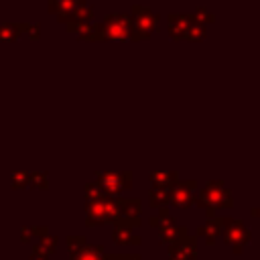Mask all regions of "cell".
<instances>
[{"mask_svg": "<svg viewBox=\"0 0 260 260\" xmlns=\"http://www.w3.org/2000/svg\"><path fill=\"white\" fill-rule=\"evenodd\" d=\"M219 232H221V217H207V221L201 228H197V236H203L207 246L215 244V238L219 236Z\"/></svg>", "mask_w": 260, "mask_h": 260, "instance_id": "cell-7", "label": "cell"}, {"mask_svg": "<svg viewBox=\"0 0 260 260\" xmlns=\"http://www.w3.org/2000/svg\"><path fill=\"white\" fill-rule=\"evenodd\" d=\"M102 246L100 248H85V250H79V254L73 256V260H104L102 258Z\"/></svg>", "mask_w": 260, "mask_h": 260, "instance_id": "cell-10", "label": "cell"}, {"mask_svg": "<svg viewBox=\"0 0 260 260\" xmlns=\"http://www.w3.org/2000/svg\"><path fill=\"white\" fill-rule=\"evenodd\" d=\"M252 215H254V217H258V219H260V207H254V209H252Z\"/></svg>", "mask_w": 260, "mask_h": 260, "instance_id": "cell-13", "label": "cell"}, {"mask_svg": "<svg viewBox=\"0 0 260 260\" xmlns=\"http://www.w3.org/2000/svg\"><path fill=\"white\" fill-rule=\"evenodd\" d=\"M199 207H205V215H213L211 211L215 209H228L232 207V195L230 191L223 187V183H207V187L199 193V197L193 201Z\"/></svg>", "mask_w": 260, "mask_h": 260, "instance_id": "cell-1", "label": "cell"}, {"mask_svg": "<svg viewBox=\"0 0 260 260\" xmlns=\"http://www.w3.org/2000/svg\"><path fill=\"white\" fill-rule=\"evenodd\" d=\"M140 225V219L138 217H124V219H118L116 221V228L112 232V240L120 246H140V238L138 236H132V228Z\"/></svg>", "mask_w": 260, "mask_h": 260, "instance_id": "cell-4", "label": "cell"}, {"mask_svg": "<svg viewBox=\"0 0 260 260\" xmlns=\"http://www.w3.org/2000/svg\"><path fill=\"white\" fill-rule=\"evenodd\" d=\"M106 260H140L138 254H132V256H124V254H116V256H108Z\"/></svg>", "mask_w": 260, "mask_h": 260, "instance_id": "cell-12", "label": "cell"}, {"mask_svg": "<svg viewBox=\"0 0 260 260\" xmlns=\"http://www.w3.org/2000/svg\"><path fill=\"white\" fill-rule=\"evenodd\" d=\"M160 211H158V240L160 242H165V244H171V242H175V240H181V238H185V236H189V230L185 228V225H177L175 223V217L173 215H169V209L162 205V207H158Z\"/></svg>", "mask_w": 260, "mask_h": 260, "instance_id": "cell-3", "label": "cell"}, {"mask_svg": "<svg viewBox=\"0 0 260 260\" xmlns=\"http://www.w3.org/2000/svg\"><path fill=\"white\" fill-rule=\"evenodd\" d=\"M169 191L171 187H154L148 195V205L150 207H162L169 203Z\"/></svg>", "mask_w": 260, "mask_h": 260, "instance_id": "cell-8", "label": "cell"}, {"mask_svg": "<svg viewBox=\"0 0 260 260\" xmlns=\"http://www.w3.org/2000/svg\"><path fill=\"white\" fill-rule=\"evenodd\" d=\"M128 185H130V175H110V177L106 179L108 191H114V193L126 189Z\"/></svg>", "mask_w": 260, "mask_h": 260, "instance_id": "cell-9", "label": "cell"}, {"mask_svg": "<svg viewBox=\"0 0 260 260\" xmlns=\"http://www.w3.org/2000/svg\"><path fill=\"white\" fill-rule=\"evenodd\" d=\"M195 187H197L195 181H185V183L173 185L171 191H169V201L179 209H189L195 201V197H193Z\"/></svg>", "mask_w": 260, "mask_h": 260, "instance_id": "cell-6", "label": "cell"}, {"mask_svg": "<svg viewBox=\"0 0 260 260\" xmlns=\"http://www.w3.org/2000/svg\"><path fill=\"white\" fill-rule=\"evenodd\" d=\"M221 232H223L225 244L234 248V254H242L244 246L250 244L252 240V232L234 217H221Z\"/></svg>", "mask_w": 260, "mask_h": 260, "instance_id": "cell-2", "label": "cell"}, {"mask_svg": "<svg viewBox=\"0 0 260 260\" xmlns=\"http://www.w3.org/2000/svg\"><path fill=\"white\" fill-rule=\"evenodd\" d=\"M150 177H152L154 187H171V185L175 183V175H173V173H165V175H160V173H152Z\"/></svg>", "mask_w": 260, "mask_h": 260, "instance_id": "cell-11", "label": "cell"}, {"mask_svg": "<svg viewBox=\"0 0 260 260\" xmlns=\"http://www.w3.org/2000/svg\"><path fill=\"white\" fill-rule=\"evenodd\" d=\"M169 260H197V240L185 236L169 244Z\"/></svg>", "mask_w": 260, "mask_h": 260, "instance_id": "cell-5", "label": "cell"}]
</instances>
